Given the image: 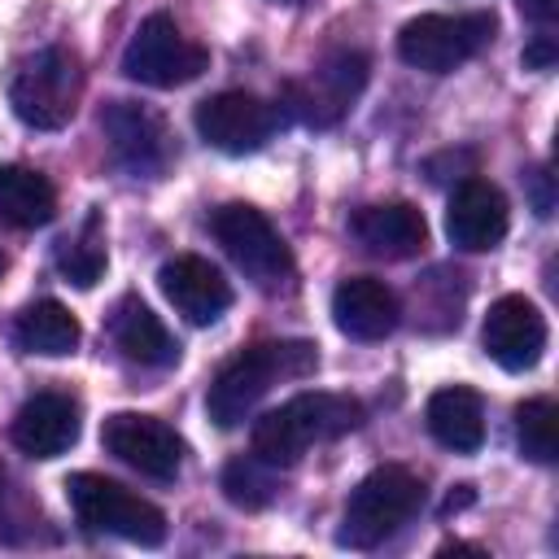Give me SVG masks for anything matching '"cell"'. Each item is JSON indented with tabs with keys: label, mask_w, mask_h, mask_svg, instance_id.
<instances>
[{
	"label": "cell",
	"mask_w": 559,
	"mask_h": 559,
	"mask_svg": "<svg viewBox=\"0 0 559 559\" xmlns=\"http://www.w3.org/2000/svg\"><path fill=\"white\" fill-rule=\"evenodd\" d=\"M319 367V349L310 341H262L240 349L231 362L218 367L205 393V411L218 428H236L266 393L275 380H301Z\"/></svg>",
	"instance_id": "6da1fadb"
},
{
	"label": "cell",
	"mask_w": 559,
	"mask_h": 559,
	"mask_svg": "<svg viewBox=\"0 0 559 559\" xmlns=\"http://www.w3.org/2000/svg\"><path fill=\"white\" fill-rule=\"evenodd\" d=\"M358 424H362V402L358 397H349V393H297L284 406L266 411L253 424L249 441H253L258 459H266L275 467H288L310 445L336 441V437L354 432Z\"/></svg>",
	"instance_id": "7a4b0ae2"
},
{
	"label": "cell",
	"mask_w": 559,
	"mask_h": 559,
	"mask_svg": "<svg viewBox=\"0 0 559 559\" xmlns=\"http://www.w3.org/2000/svg\"><path fill=\"white\" fill-rule=\"evenodd\" d=\"M419 507H424V480L397 463H384L354 485L345 515H341V528H336V546L371 550L384 537H393Z\"/></svg>",
	"instance_id": "3957f363"
},
{
	"label": "cell",
	"mask_w": 559,
	"mask_h": 559,
	"mask_svg": "<svg viewBox=\"0 0 559 559\" xmlns=\"http://www.w3.org/2000/svg\"><path fill=\"white\" fill-rule=\"evenodd\" d=\"M66 498L83 528L109 533L135 546H162L166 542V515L148 498L131 493L127 485L100 476V472H74L66 476Z\"/></svg>",
	"instance_id": "277c9868"
},
{
	"label": "cell",
	"mask_w": 559,
	"mask_h": 559,
	"mask_svg": "<svg viewBox=\"0 0 559 559\" xmlns=\"http://www.w3.org/2000/svg\"><path fill=\"white\" fill-rule=\"evenodd\" d=\"M498 31L493 13H424L397 31V57L424 74H450L454 66L472 61L489 48Z\"/></svg>",
	"instance_id": "5b68a950"
},
{
	"label": "cell",
	"mask_w": 559,
	"mask_h": 559,
	"mask_svg": "<svg viewBox=\"0 0 559 559\" xmlns=\"http://www.w3.org/2000/svg\"><path fill=\"white\" fill-rule=\"evenodd\" d=\"M83 92V70L79 57L66 48H44L35 52L9 83V105L13 114L35 127V131H57L74 118Z\"/></svg>",
	"instance_id": "8992f818"
},
{
	"label": "cell",
	"mask_w": 559,
	"mask_h": 559,
	"mask_svg": "<svg viewBox=\"0 0 559 559\" xmlns=\"http://www.w3.org/2000/svg\"><path fill=\"white\" fill-rule=\"evenodd\" d=\"M210 231L223 245V253L245 271V280H253L258 288H280L293 275V253L262 210L245 201H227L214 210Z\"/></svg>",
	"instance_id": "52a82bcc"
},
{
	"label": "cell",
	"mask_w": 559,
	"mask_h": 559,
	"mask_svg": "<svg viewBox=\"0 0 559 559\" xmlns=\"http://www.w3.org/2000/svg\"><path fill=\"white\" fill-rule=\"evenodd\" d=\"M210 66V52L192 44L170 13H148L122 48V74L144 87H179L192 83Z\"/></svg>",
	"instance_id": "ba28073f"
},
{
	"label": "cell",
	"mask_w": 559,
	"mask_h": 559,
	"mask_svg": "<svg viewBox=\"0 0 559 559\" xmlns=\"http://www.w3.org/2000/svg\"><path fill=\"white\" fill-rule=\"evenodd\" d=\"M367 70H371V61L362 52H332V57H323L314 66L310 79L284 87V105L280 109L301 118V122H310V127H336L354 109V100L362 96Z\"/></svg>",
	"instance_id": "9c48e42d"
},
{
	"label": "cell",
	"mask_w": 559,
	"mask_h": 559,
	"mask_svg": "<svg viewBox=\"0 0 559 559\" xmlns=\"http://www.w3.org/2000/svg\"><path fill=\"white\" fill-rule=\"evenodd\" d=\"M100 445L105 454H114L118 463L153 480H175L188 454L183 437L170 424H162L157 415H135V411H114L100 424Z\"/></svg>",
	"instance_id": "30bf717a"
},
{
	"label": "cell",
	"mask_w": 559,
	"mask_h": 559,
	"mask_svg": "<svg viewBox=\"0 0 559 559\" xmlns=\"http://www.w3.org/2000/svg\"><path fill=\"white\" fill-rule=\"evenodd\" d=\"M280 122V109L258 100L253 92H218L197 105V135L231 157L258 153Z\"/></svg>",
	"instance_id": "8fae6325"
},
{
	"label": "cell",
	"mask_w": 559,
	"mask_h": 559,
	"mask_svg": "<svg viewBox=\"0 0 559 559\" xmlns=\"http://www.w3.org/2000/svg\"><path fill=\"white\" fill-rule=\"evenodd\" d=\"M100 131L109 140L114 162L122 170H131L135 179H153L170 166V131H166L162 114H153L148 105L109 100L100 114Z\"/></svg>",
	"instance_id": "7c38bea8"
},
{
	"label": "cell",
	"mask_w": 559,
	"mask_h": 559,
	"mask_svg": "<svg viewBox=\"0 0 559 559\" xmlns=\"http://www.w3.org/2000/svg\"><path fill=\"white\" fill-rule=\"evenodd\" d=\"M480 345L502 371H533L542 349H546V314L528 297L507 293L489 306L485 328H480Z\"/></svg>",
	"instance_id": "4fadbf2b"
},
{
	"label": "cell",
	"mask_w": 559,
	"mask_h": 559,
	"mask_svg": "<svg viewBox=\"0 0 559 559\" xmlns=\"http://www.w3.org/2000/svg\"><path fill=\"white\" fill-rule=\"evenodd\" d=\"M511 227V210H507V197L489 183V179H459L454 192H450V205H445V236L454 249H467V253H485L493 245H502Z\"/></svg>",
	"instance_id": "5bb4252c"
},
{
	"label": "cell",
	"mask_w": 559,
	"mask_h": 559,
	"mask_svg": "<svg viewBox=\"0 0 559 559\" xmlns=\"http://www.w3.org/2000/svg\"><path fill=\"white\" fill-rule=\"evenodd\" d=\"M157 284L166 293V301L197 328L214 323L227 306H231V284L223 280V271L197 253H175L162 262Z\"/></svg>",
	"instance_id": "9a60e30c"
},
{
	"label": "cell",
	"mask_w": 559,
	"mask_h": 559,
	"mask_svg": "<svg viewBox=\"0 0 559 559\" xmlns=\"http://www.w3.org/2000/svg\"><path fill=\"white\" fill-rule=\"evenodd\" d=\"M349 236L384 262H402L415 258L428 245V223L411 201H380V205H362L349 218Z\"/></svg>",
	"instance_id": "2e32d148"
},
{
	"label": "cell",
	"mask_w": 559,
	"mask_h": 559,
	"mask_svg": "<svg viewBox=\"0 0 559 559\" xmlns=\"http://www.w3.org/2000/svg\"><path fill=\"white\" fill-rule=\"evenodd\" d=\"M402 319L397 293L384 280L349 275L332 293V323L354 341H384Z\"/></svg>",
	"instance_id": "e0dca14e"
},
{
	"label": "cell",
	"mask_w": 559,
	"mask_h": 559,
	"mask_svg": "<svg viewBox=\"0 0 559 559\" xmlns=\"http://www.w3.org/2000/svg\"><path fill=\"white\" fill-rule=\"evenodd\" d=\"M13 445L31 459H57L79 441V406L66 393H35L13 415Z\"/></svg>",
	"instance_id": "ac0fdd59"
},
{
	"label": "cell",
	"mask_w": 559,
	"mask_h": 559,
	"mask_svg": "<svg viewBox=\"0 0 559 559\" xmlns=\"http://www.w3.org/2000/svg\"><path fill=\"white\" fill-rule=\"evenodd\" d=\"M109 336L122 349V358H131L140 367H170L179 358V341L166 332V323L140 297H122L109 310Z\"/></svg>",
	"instance_id": "d6986e66"
},
{
	"label": "cell",
	"mask_w": 559,
	"mask_h": 559,
	"mask_svg": "<svg viewBox=\"0 0 559 559\" xmlns=\"http://www.w3.org/2000/svg\"><path fill=\"white\" fill-rule=\"evenodd\" d=\"M424 419H428V432H432L445 450H454V454H476L480 441H485V402H480V393L467 389V384H445V389H437V393L428 397Z\"/></svg>",
	"instance_id": "ffe728a7"
},
{
	"label": "cell",
	"mask_w": 559,
	"mask_h": 559,
	"mask_svg": "<svg viewBox=\"0 0 559 559\" xmlns=\"http://www.w3.org/2000/svg\"><path fill=\"white\" fill-rule=\"evenodd\" d=\"M79 319L70 314V306L44 297V301H31L17 310L13 319V345L26 349V354H44V358H61V354H74L79 349Z\"/></svg>",
	"instance_id": "44dd1931"
},
{
	"label": "cell",
	"mask_w": 559,
	"mask_h": 559,
	"mask_svg": "<svg viewBox=\"0 0 559 559\" xmlns=\"http://www.w3.org/2000/svg\"><path fill=\"white\" fill-rule=\"evenodd\" d=\"M57 214V188L31 166H0V218L9 227H44Z\"/></svg>",
	"instance_id": "7402d4cb"
},
{
	"label": "cell",
	"mask_w": 559,
	"mask_h": 559,
	"mask_svg": "<svg viewBox=\"0 0 559 559\" xmlns=\"http://www.w3.org/2000/svg\"><path fill=\"white\" fill-rule=\"evenodd\" d=\"M515 445L528 463L559 459V406L550 397H528L515 406Z\"/></svg>",
	"instance_id": "603a6c76"
},
{
	"label": "cell",
	"mask_w": 559,
	"mask_h": 559,
	"mask_svg": "<svg viewBox=\"0 0 559 559\" xmlns=\"http://www.w3.org/2000/svg\"><path fill=\"white\" fill-rule=\"evenodd\" d=\"M223 493L231 507H245V511H262L266 502H275L280 493V476H275V463L258 459V454H245V459H231L223 467Z\"/></svg>",
	"instance_id": "cb8c5ba5"
},
{
	"label": "cell",
	"mask_w": 559,
	"mask_h": 559,
	"mask_svg": "<svg viewBox=\"0 0 559 559\" xmlns=\"http://www.w3.org/2000/svg\"><path fill=\"white\" fill-rule=\"evenodd\" d=\"M57 271L74 288H92L105 275V240H100V218L96 214H87L83 231L57 249Z\"/></svg>",
	"instance_id": "d4e9b609"
},
{
	"label": "cell",
	"mask_w": 559,
	"mask_h": 559,
	"mask_svg": "<svg viewBox=\"0 0 559 559\" xmlns=\"http://www.w3.org/2000/svg\"><path fill=\"white\" fill-rule=\"evenodd\" d=\"M424 175L432 179V183H445V179H467V175H476V153H467V148H445V153H437V157H428L424 162Z\"/></svg>",
	"instance_id": "484cf974"
},
{
	"label": "cell",
	"mask_w": 559,
	"mask_h": 559,
	"mask_svg": "<svg viewBox=\"0 0 559 559\" xmlns=\"http://www.w3.org/2000/svg\"><path fill=\"white\" fill-rule=\"evenodd\" d=\"M528 197H533V214L537 218H550V210H555V183H550V170L546 166H537L528 175Z\"/></svg>",
	"instance_id": "4316f807"
},
{
	"label": "cell",
	"mask_w": 559,
	"mask_h": 559,
	"mask_svg": "<svg viewBox=\"0 0 559 559\" xmlns=\"http://www.w3.org/2000/svg\"><path fill=\"white\" fill-rule=\"evenodd\" d=\"M555 57H559V44H555V35H550V31L533 35V44L524 48V66H528V70H550V66H555Z\"/></svg>",
	"instance_id": "83f0119b"
},
{
	"label": "cell",
	"mask_w": 559,
	"mask_h": 559,
	"mask_svg": "<svg viewBox=\"0 0 559 559\" xmlns=\"http://www.w3.org/2000/svg\"><path fill=\"white\" fill-rule=\"evenodd\" d=\"M520 9H524V17L537 22V26H550V22L559 17V0H520Z\"/></svg>",
	"instance_id": "f1b7e54d"
},
{
	"label": "cell",
	"mask_w": 559,
	"mask_h": 559,
	"mask_svg": "<svg viewBox=\"0 0 559 559\" xmlns=\"http://www.w3.org/2000/svg\"><path fill=\"white\" fill-rule=\"evenodd\" d=\"M467 502H472V485H454V489H450V498L441 502V511L450 515V511H463Z\"/></svg>",
	"instance_id": "f546056e"
},
{
	"label": "cell",
	"mask_w": 559,
	"mask_h": 559,
	"mask_svg": "<svg viewBox=\"0 0 559 559\" xmlns=\"http://www.w3.org/2000/svg\"><path fill=\"white\" fill-rule=\"evenodd\" d=\"M275 4H301V0H275Z\"/></svg>",
	"instance_id": "4dcf8cb0"
},
{
	"label": "cell",
	"mask_w": 559,
	"mask_h": 559,
	"mask_svg": "<svg viewBox=\"0 0 559 559\" xmlns=\"http://www.w3.org/2000/svg\"><path fill=\"white\" fill-rule=\"evenodd\" d=\"M0 275H4V253H0Z\"/></svg>",
	"instance_id": "1f68e13d"
}]
</instances>
